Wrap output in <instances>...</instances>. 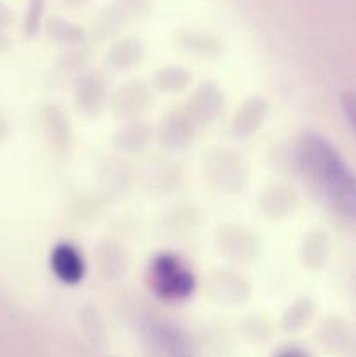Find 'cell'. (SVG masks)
Segmentation results:
<instances>
[{
  "instance_id": "1",
  "label": "cell",
  "mask_w": 356,
  "mask_h": 357,
  "mask_svg": "<svg viewBox=\"0 0 356 357\" xmlns=\"http://www.w3.org/2000/svg\"><path fill=\"white\" fill-rule=\"evenodd\" d=\"M297 164L320 197L337 215L356 223V176L335 146L316 132L297 143Z\"/></svg>"
},
{
  "instance_id": "2",
  "label": "cell",
  "mask_w": 356,
  "mask_h": 357,
  "mask_svg": "<svg viewBox=\"0 0 356 357\" xmlns=\"http://www.w3.org/2000/svg\"><path fill=\"white\" fill-rule=\"evenodd\" d=\"M150 286L164 300H184L194 291L192 272L171 253L157 255L150 265Z\"/></svg>"
},
{
  "instance_id": "3",
  "label": "cell",
  "mask_w": 356,
  "mask_h": 357,
  "mask_svg": "<svg viewBox=\"0 0 356 357\" xmlns=\"http://www.w3.org/2000/svg\"><path fill=\"white\" fill-rule=\"evenodd\" d=\"M147 342L154 357H192L187 338L173 324H152L147 333Z\"/></svg>"
},
{
  "instance_id": "4",
  "label": "cell",
  "mask_w": 356,
  "mask_h": 357,
  "mask_svg": "<svg viewBox=\"0 0 356 357\" xmlns=\"http://www.w3.org/2000/svg\"><path fill=\"white\" fill-rule=\"evenodd\" d=\"M51 271L65 284H77L86 274V265L77 248L61 243L51 253Z\"/></svg>"
},
{
  "instance_id": "5",
  "label": "cell",
  "mask_w": 356,
  "mask_h": 357,
  "mask_svg": "<svg viewBox=\"0 0 356 357\" xmlns=\"http://www.w3.org/2000/svg\"><path fill=\"white\" fill-rule=\"evenodd\" d=\"M44 6L45 0H30L27 20H24V30H27L28 35H35V31H37L42 13H44Z\"/></svg>"
},
{
  "instance_id": "6",
  "label": "cell",
  "mask_w": 356,
  "mask_h": 357,
  "mask_svg": "<svg viewBox=\"0 0 356 357\" xmlns=\"http://www.w3.org/2000/svg\"><path fill=\"white\" fill-rule=\"evenodd\" d=\"M342 108H344V114L348 117V121L351 122V128L355 129L356 132V93H348L342 94Z\"/></svg>"
},
{
  "instance_id": "7",
  "label": "cell",
  "mask_w": 356,
  "mask_h": 357,
  "mask_svg": "<svg viewBox=\"0 0 356 357\" xmlns=\"http://www.w3.org/2000/svg\"><path fill=\"white\" fill-rule=\"evenodd\" d=\"M13 21V13H10L9 7L0 0V26L2 24H9Z\"/></svg>"
},
{
  "instance_id": "8",
  "label": "cell",
  "mask_w": 356,
  "mask_h": 357,
  "mask_svg": "<svg viewBox=\"0 0 356 357\" xmlns=\"http://www.w3.org/2000/svg\"><path fill=\"white\" fill-rule=\"evenodd\" d=\"M276 357H306V356H304L300 351H297V349H286V351L279 352Z\"/></svg>"
}]
</instances>
